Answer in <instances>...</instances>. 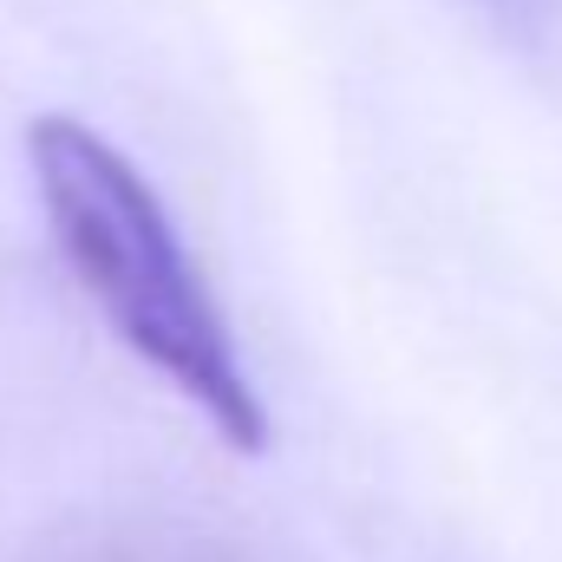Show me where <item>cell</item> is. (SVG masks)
<instances>
[{
	"instance_id": "cell-1",
	"label": "cell",
	"mask_w": 562,
	"mask_h": 562,
	"mask_svg": "<svg viewBox=\"0 0 562 562\" xmlns=\"http://www.w3.org/2000/svg\"><path fill=\"white\" fill-rule=\"evenodd\" d=\"M26 170L66 276L86 288L112 340L190 400L229 451L256 458L269 445L262 393L150 177L72 112L26 119Z\"/></svg>"
}]
</instances>
